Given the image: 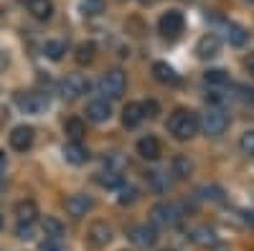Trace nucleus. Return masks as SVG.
I'll return each mask as SVG.
<instances>
[{"label": "nucleus", "instance_id": "72a5a7b5", "mask_svg": "<svg viewBox=\"0 0 254 251\" xmlns=\"http://www.w3.org/2000/svg\"><path fill=\"white\" fill-rule=\"evenodd\" d=\"M142 109H145V117H155L158 114V104L155 101H145Z\"/></svg>", "mask_w": 254, "mask_h": 251}, {"label": "nucleus", "instance_id": "ea45409f", "mask_svg": "<svg viewBox=\"0 0 254 251\" xmlns=\"http://www.w3.org/2000/svg\"><path fill=\"white\" fill-rule=\"evenodd\" d=\"M0 228H3V216H0Z\"/></svg>", "mask_w": 254, "mask_h": 251}, {"label": "nucleus", "instance_id": "4468645a", "mask_svg": "<svg viewBox=\"0 0 254 251\" xmlns=\"http://www.w3.org/2000/svg\"><path fill=\"white\" fill-rule=\"evenodd\" d=\"M64 157H66V162H71V165H84L89 160V152L81 145V140H71V142L64 145Z\"/></svg>", "mask_w": 254, "mask_h": 251}, {"label": "nucleus", "instance_id": "c756f323", "mask_svg": "<svg viewBox=\"0 0 254 251\" xmlns=\"http://www.w3.org/2000/svg\"><path fill=\"white\" fill-rule=\"evenodd\" d=\"M102 10H104L102 0H84V3H81V13L84 15H99Z\"/></svg>", "mask_w": 254, "mask_h": 251}, {"label": "nucleus", "instance_id": "4c0bfd02", "mask_svg": "<svg viewBox=\"0 0 254 251\" xmlns=\"http://www.w3.org/2000/svg\"><path fill=\"white\" fill-rule=\"evenodd\" d=\"M5 167V152H0V170Z\"/></svg>", "mask_w": 254, "mask_h": 251}, {"label": "nucleus", "instance_id": "dca6fc26", "mask_svg": "<svg viewBox=\"0 0 254 251\" xmlns=\"http://www.w3.org/2000/svg\"><path fill=\"white\" fill-rule=\"evenodd\" d=\"M142 119H145V109H142V104H137V101H130L122 109V124L127 130H135Z\"/></svg>", "mask_w": 254, "mask_h": 251}, {"label": "nucleus", "instance_id": "e433bc0d", "mask_svg": "<svg viewBox=\"0 0 254 251\" xmlns=\"http://www.w3.org/2000/svg\"><path fill=\"white\" fill-rule=\"evenodd\" d=\"M5 64H8V58H5V53H0V71L5 69Z\"/></svg>", "mask_w": 254, "mask_h": 251}, {"label": "nucleus", "instance_id": "ddd939ff", "mask_svg": "<svg viewBox=\"0 0 254 251\" xmlns=\"http://www.w3.org/2000/svg\"><path fill=\"white\" fill-rule=\"evenodd\" d=\"M64 205H66V213L71 218H81V216H87V211H92L94 201L87 198V196H81V193H76V196H69Z\"/></svg>", "mask_w": 254, "mask_h": 251}, {"label": "nucleus", "instance_id": "7c9ffc66", "mask_svg": "<svg viewBox=\"0 0 254 251\" xmlns=\"http://www.w3.org/2000/svg\"><path fill=\"white\" fill-rule=\"evenodd\" d=\"M102 185H107V188H117V185H122V178L117 175V173H107V175H99L97 178Z\"/></svg>", "mask_w": 254, "mask_h": 251}, {"label": "nucleus", "instance_id": "0eeeda50", "mask_svg": "<svg viewBox=\"0 0 254 251\" xmlns=\"http://www.w3.org/2000/svg\"><path fill=\"white\" fill-rule=\"evenodd\" d=\"M89 92V81L87 76H81V74H69L66 79L61 81V97L64 99H79Z\"/></svg>", "mask_w": 254, "mask_h": 251}, {"label": "nucleus", "instance_id": "58836bf2", "mask_svg": "<svg viewBox=\"0 0 254 251\" xmlns=\"http://www.w3.org/2000/svg\"><path fill=\"white\" fill-rule=\"evenodd\" d=\"M244 3H249V5H254V0H244Z\"/></svg>", "mask_w": 254, "mask_h": 251}, {"label": "nucleus", "instance_id": "cd10ccee", "mask_svg": "<svg viewBox=\"0 0 254 251\" xmlns=\"http://www.w3.org/2000/svg\"><path fill=\"white\" fill-rule=\"evenodd\" d=\"M33 234H36V223H23V221H18L15 236H18L20 241H33Z\"/></svg>", "mask_w": 254, "mask_h": 251}, {"label": "nucleus", "instance_id": "a211bd4d", "mask_svg": "<svg viewBox=\"0 0 254 251\" xmlns=\"http://www.w3.org/2000/svg\"><path fill=\"white\" fill-rule=\"evenodd\" d=\"M153 76L160 84H178V74L173 71V66H168L165 61H155L153 64Z\"/></svg>", "mask_w": 254, "mask_h": 251}, {"label": "nucleus", "instance_id": "7ed1b4c3", "mask_svg": "<svg viewBox=\"0 0 254 251\" xmlns=\"http://www.w3.org/2000/svg\"><path fill=\"white\" fill-rule=\"evenodd\" d=\"M150 221H153V226H163V228L178 226L183 221V208L176 203H158L150 211Z\"/></svg>", "mask_w": 254, "mask_h": 251}, {"label": "nucleus", "instance_id": "423d86ee", "mask_svg": "<svg viewBox=\"0 0 254 251\" xmlns=\"http://www.w3.org/2000/svg\"><path fill=\"white\" fill-rule=\"evenodd\" d=\"M226 127H229V117L221 112V109H208L203 117H201V130L208 135V137H219V135H224L226 132Z\"/></svg>", "mask_w": 254, "mask_h": 251}, {"label": "nucleus", "instance_id": "2eb2a0df", "mask_svg": "<svg viewBox=\"0 0 254 251\" xmlns=\"http://www.w3.org/2000/svg\"><path fill=\"white\" fill-rule=\"evenodd\" d=\"M137 155L142 160H158L160 157V142L153 135H145L137 140Z\"/></svg>", "mask_w": 254, "mask_h": 251}, {"label": "nucleus", "instance_id": "f704fd0d", "mask_svg": "<svg viewBox=\"0 0 254 251\" xmlns=\"http://www.w3.org/2000/svg\"><path fill=\"white\" fill-rule=\"evenodd\" d=\"M41 251H61V246H59V241L46 239V244H41Z\"/></svg>", "mask_w": 254, "mask_h": 251}, {"label": "nucleus", "instance_id": "412c9836", "mask_svg": "<svg viewBox=\"0 0 254 251\" xmlns=\"http://www.w3.org/2000/svg\"><path fill=\"white\" fill-rule=\"evenodd\" d=\"M171 167H173V175L183 180V178L190 175V170H193V162L188 160V155H176L173 162H171Z\"/></svg>", "mask_w": 254, "mask_h": 251}, {"label": "nucleus", "instance_id": "a878e982", "mask_svg": "<svg viewBox=\"0 0 254 251\" xmlns=\"http://www.w3.org/2000/svg\"><path fill=\"white\" fill-rule=\"evenodd\" d=\"M193 241L201 244V246H216L214 231H211V228H206V226H201V228H196V231H193Z\"/></svg>", "mask_w": 254, "mask_h": 251}, {"label": "nucleus", "instance_id": "9b49d317", "mask_svg": "<svg viewBox=\"0 0 254 251\" xmlns=\"http://www.w3.org/2000/svg\"><path fill=\"white\" fill-rule=\"evenodd\" d=\"M87 239H89V244H92L94 249H102V246H107V244L112 241V228L104 223V221H94V223L89 226Z\"/></svg>", "mask_w": 254, "mask_h": 251}, {"label": "nucleus", "instance_id": "39448f33", "mask_svg": "<svg viewBox=\"0 0 254 251\" xmlns=\"http://www.w3.org/2000/svg\"><path fill=\"white\" fill-rule=\"evenodd\" d=\"M183 28H186V20H183V13L181 10H168V13H163L160 15V20H158V31L165 36V38H178L181 33H183Z\"/></svg>", "mask_w": 254, "mask_h": 251}, {"label": "nucleus", "instance_id": "4be33fe9", "mask_svg": "<svg viewBox=\"0 0 254 251\" xmlns=\"http://www.w3.org/2000/svg\"><path fill=\"white\" fill-rule=\"evenodd\" d=\"M41 228H44V234H46L49 239H54V241H61V236H64V226H61V221L54 218V216H46L44 223H41Z\"/></svg>", "mask_w": 254, "mask_h": 251}, {"label": "nucleus", "instance_id": "c9c22d12", "mask_svg": "<svg viewBox=\"0 0 254 251\" xmlns=\"http://www.w3.org/2000/svg\"><path fill=\"white\" fill-rule=\"evenodd\" d=\"M244 69H247V71H249V74L254 76V51L244 56Z\"/></svg>", "mask_w": 254, "mask_h": 251}, {"label": "nucleus", "instance_id": "5701e85b", "mask_svg": "<svg viewBox=\"0 0 254 251\" xmlns=\"http://www.w3.org/2000/svg\"><path fill=\"white\" fill-rule=\"evenodd\" d=\"M64 132H66L71 140H81L84 135H87V127H84V122L79 117H69L66 122H64Z\"/></svg>", "mask_w": 254, "mask_h": 251}, {"label": "nucleus", "instance_id": "9d476101", "mask_svg": "<svg viewBox=\"0 0 254 251\" xmlns=\"http://www.w3.org/2000/svg\"><path fill=\"white\" fill-rule=\"evenodd\" d=\"M219 51H221V41H219V36L206 33V36L198 38V44H196V56H198V58H203V61L216 58Z\"/></svg>", "mask_w": 254, "mask_h": 251}, {"label": "nucleus", "instance_id": "f257e3e1", "mask_svg": "<svg viewBox=\"0 0 254 251\" xmlns=\"http://www.w3.org/2000/svg\"><path fill=\"white\" fill-rule=\"evenodd\" d=\"M198 130H201V119L190 109H176L168 117V132L176 140H190Z\"/></svg>", "mask_w": 254, "mask_h": 251}, {"label": "nucleus", "instance_id": "1a4fd4ad", "mask_svg": "<svg viewBox=\"0 0 254 251\" xmlns=\"http://www.w3.org/2000/svg\"><path fill=\"white\" fill-rule=\"evenodd\" d=\"M33 127L31 124H18V127H13V132H10V148L15 150V152H26L31 145H33Z\"/></svg>", "mask_w": 254, "mask_h": 251}, {"label": "nucleus", "instance_id": "f8f14e48", "mask_svg": "<svg viewBox=\"0 0 254 251\" xmlns=\"http://www.w3.org/2000/svg\"><path fill=\"white\" fill-rule=\"evenodd\" d=\"M112 117V104H110V99H94V101H89L87 104V119L89 122H107Z\"/></svg>", "mask_w": 254, "mask_h": 251}, {"label": "nucleus", "instance_id": "473e14b6", "mask_svg": "<svg viewBox=\"0 0 254 251\" xmlns=\"http://www.w3.org/2000/svg\"><path fill=\"white\" fill-rule=\"evenodd\" d=\"M201 193H206L203 198H211V201H224L221 188H216V185H211V188H201Z\"/></svg>", "mask_w": 254, "mask_h": 251}, {"label": "nucleus", "instance_id": "bb28decb", "mask_svg": "<svg viewBox=\"0 0 254 251\" xmlns=\"http://www.w3.org/2000/svg\"><path fill=\"white\" fill-rule=\"evenodd\" d=\"M206 84H211V87H224V84L229 81V76H226V71H221V69H211V71H206Z\"/></svg>", "mask_w": 254, "mask_h": 251}, {"label": "nucleus", "instance_id": "6e6552de", "mask_svg": "<svg viewBox=\"0 0 254 251\" xmlns=\"http://www.w3.org/2000/svg\"><path fill=\"white\" fill-rule=\"evenodd\" d=\"M130 241L140 249H150L155 246L158 241V231H155V226H147V223H137L130 228Z\"/></svg>", "mask_w": 254, "mask_h": 251}, {"label": "nucleus", "instance_id": "20e7f679", "mask_svg": "<svg viewBox=\"0 0 254 251\" xmlns=\"http://www.w3.org/2000/svg\"><path fill=\"white\" fill-rule=\"evenodd\" d=\"M97 89H99V94H102L104 99H120V97L125 94V74H122L120 69L107 71V74L99 79Z\"/></svg>", "mask_w": 254, "mask_h": 251}, {"label": "nucleus", "instance_id": "f03ea898", "mask_svg": "<svg viewBox=\"0 0 254 251\" xmlns=\"http://www.w3.org/2000/svg\"><path fill=\"white\" fill-rule=\"evenodd\" d=\"M15 104L26 114H44L51 107V99L44 92H18L15 94Z\"/></svg>", "mask_w": 254, "mask_h": 251}, {"label": "nucleus", "instance_id": "6ab92c4d", "mask_svg": "<svg viewBox=\"0 0 254 251\" xmlns=\"http://www.w3.org/2000/svg\"><path fill=\"white\" fill-rule=\"evenodd\" d=\"M28 13L38 20H49L54 13V5L51 0H28Z\"/></svg>", "mask_w": 254, "mask_h": 251}, {"label": "nucleus", "instance_id": "b1692460", "mask_svg": "<svg viewBox=\"0 0 254 251\" xmlns=\"http://www.w3.org/2000/svg\"><path fill=\"white\" fill-rule=\"evenodd\" d=\"M64 53H66V44L64 41H46L44 44V56L51 61H59Z\"/></svg>", "mask_w": 254, "mask_h": 251}, {"label": "nucleus", "instance_id": "c85d7f7f", "mask_svg": "<svg viewBox=\"0 0 254 251\" xmlns=\"http://www.w3.org/2000/svg\"><path fill=\"white\" fill-rule=\"evenodd\" d=\"M239 150L249 157H254V130H247L242 137H239Z\"/></svg>", "mask_w": 254, "mask_h": 251}, {"label": "nucleus", "instance_id": "2f4dec72", "mask_svg": "<svg viewBox=\"0 0 254 251\" xmlns=\"http://www.w3.org/2000/svg\"><path fill=\"white\" fill-rule=\"evenodd\" d=\"M137 201V191L132 185H127V188H122V196H120V203L125 205V203H135Z\"/></svg>", "mask_w": 254, "mask_h": 251}, {"label": "nucleus", "instance_id": "aec40b11", "mask_svg": "<svg viewBox=\"0 0 254 251\" xmlns=\"http://www.w3.org/2000/svg\"><path fill=\"white\" fill-rule=\"evenodd\" d=\"M15 216L18 221H23V223H36V216H38V208L33 201H20L15 205Z\"/></svg>", "mask_w": 254, "mask_h": 251}, {"label": "nucleus", "instance_id": "393cba45", "mask_svg": "<svg viewBox=\"0 0 254 251\" xmlns=\"http://www.w3.org/2000/svg\"><path fill=\"white\" fill-rule=\"evenodd\" d=\"M94 53H97V46L92 44V41L76 46V61L79 64H89V61H94Z\"/></svg>", "mask_w": 254, "mask_h": 251}, {"label": "nucleus", "instance_id": "a19ab883", "mask_svg": "<svg viewBox=\"0 0 254 251\" xmlns=\"http://www.w3.org/2000/svg\"><path fill=\"white\" fill-rule=\"evenodd\" d=\"M163 251H176V249H163Z\"/></svg>", "mask_w": 254, "mask_h": 251}, {"label": "nucleus", "instance_id": "f3484780", "mask_svg": "<svg viewBox=\"0 0 254 251\" xmlns=\"http://www.w3.org/2000/svg\"><path fill=\"white\" fill-rule=\"evenodd\" d=\"M224 36H226V41L231 46H244L247 44V38H249V33H247V28L244 26H239V23H224Z\"/></svg>", "mask_w": 254, "mask_h": 251}]
</instances>
